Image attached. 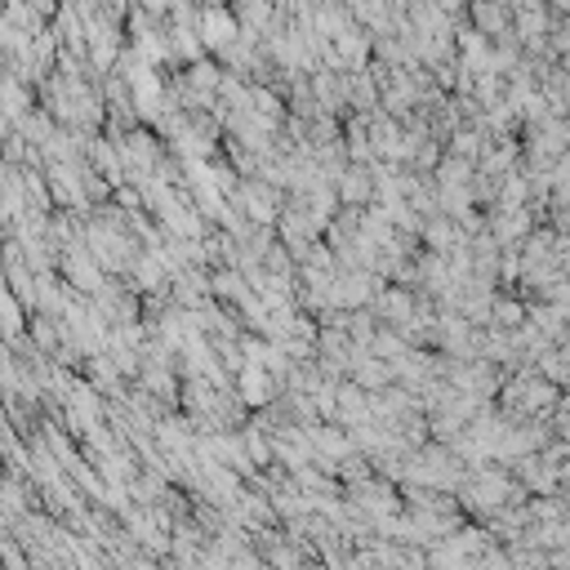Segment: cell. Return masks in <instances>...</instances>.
Masks as SVG:
<instances>
[{"instance_id":"6da1fadb","label":"cell","mask_w":570,"mask_h":570,"mask_svg":"<svg viewBox=\"0 0 570 570\" xmlns=\"http://www.w3.org/2000/svg\"><path fill=\"white\" fill-rule=\"evenodd\" d=\"M196 36H201L205 54H214V58H223L241 41V23H237L233 10H227V0H201L196 6Z\"/></svg>"},{"instance_id":"7a4b0ae2","label":"cell","mask_w":570,"mask_h":570,"mask_svg":"<svg viewBox=\"0 0 570 570\" xmlns=\"http://www.w3.org/2000/svg\"><path fill=\"white\" fill-rule=\"evenodd\" d=\"M277 388H281V379L277 375H268L264 366H255V362H246L241 370H237V401L241 406H250V410H268L272 401H277Z\"/></svg>"},{"instance_id":"3957f363","label":"cell","mask_w":570,"mask_h":570,"mask_svg":"<svg viewBox=\"0 0 570 570\" xmlns=\"http://www.w3.org/2000/svg\"><path fill=\"white\" fill-rule=\"evenodd\" d=\"M464 19H469V28H473L477 36H486V41L513 32V10L504 6V0H469Z\"/></svg>"}]
</instances>
